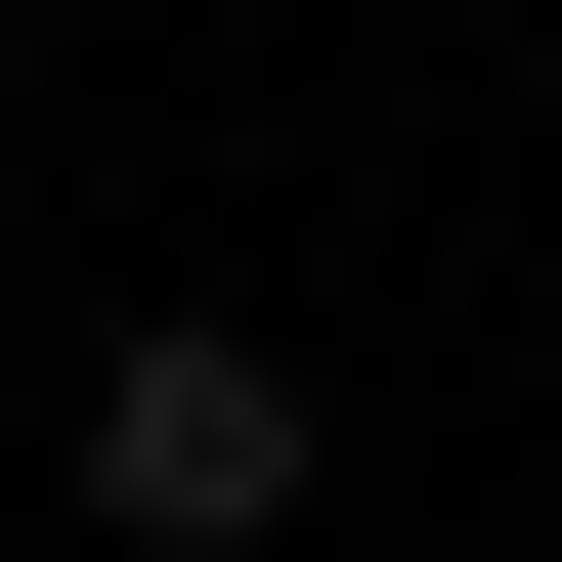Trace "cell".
I'll return each instance as SVG.
<instances>
[{"label":"cell","instance_id":"7a4b0ae2","mask_svg":"<svg viewBox=\"0 0 562 562\" xmlns=\"http://www.w3.org/2000/svg\"><path fill=\"white\" fill-rule=\"evenodd\" d=\"M0 173H44V87H0Z\"/></svg>","mask_w":562,"mask_h":562},{"label":"cell","instance_id":"6da1fadb","mask_svg":"<svg viewBox=\"0 0 562 562\" xmlns=\"http://www.w3.org/2000/svg\"><path fill=\"white\" fill-rule=\"evenodd\" d=\"M87 519H131V562H260L303 519V390L260 347H131V390H87Z\"/></svg>","mask_w":562,"mask_h":562}]
</instances>
